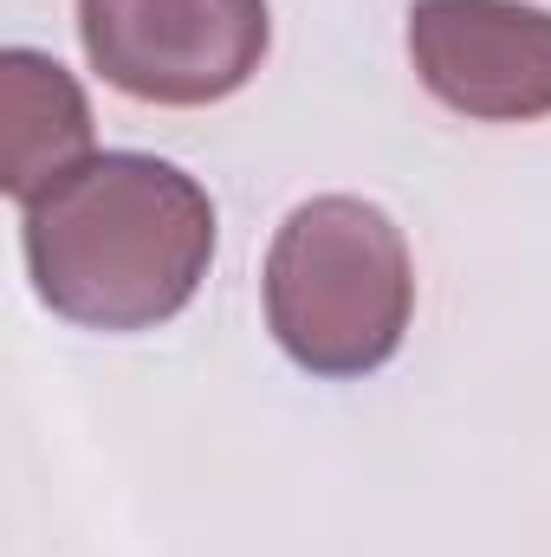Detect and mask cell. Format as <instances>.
I'll return each mask as SVG.
<instances>
[{"label":"cell","instance_id":"obj_5","mask_svg":"<svg viewBox=\"0 0 551 557\" xmlns=\"http://www.w3.org/2000/svg\"><path fill=\"white\" fill-rule=\"evenodd\" d=\"M0 137H7V162H0V188L26 208L46 188H59L78 162H91V104L85 85L33 46H7L0 52Z\"/></svg>","mask_w":551,"mask_h":557},{"label":"cell","instance_id":"obj_3","mask_svg":"<svg viewBox=\"0 0 551 557\" xmlns=\"http://www.w3.org/2000/svg\"><path fill=\"white\" fill-rule=\"evenodd\" d=\"M78 46L91 72L162 111H201L234 98L267 46V0H78Z\"/></svg>","mask_w":551,"mask_h":557},{"label":"cell","instance_id":"obj_4","mask_svg":"<svg viewBox=\"0 0 551 557\" xmlns=\"http://www.w3.org/2000/svg\"><path fill=\"white\" fill-rule=\"evenodd\" d=\"M409 65L467 124L551 117V13L526 0H415Z\"/></svg>","mask_w":551,"mask_h":557},{"label":"cell","instance_id":"obj_2","mask_svg":"<svg viewBox=\"0 0 551 557\" xmlns=\"http://www.w3.org/2000/svg\"><path fill=\"white\" fill-rule=\"evenodd\" d=\"M267 331L318 383L377 376L415 318L403 227L364 195H311L267 247Z\"/></svg>","mask_w":551,"mask_h":557},{"label":"cell","instance_id":"obj_1","mask_svg":"<svg viewBox=\"0 0 551 557\" xmlns=\"http://www.w3.org/2000/svg\"><path fill=\"white\" fill-rule=\"evenodd\" d=\"M20 253L39 305L78 331H156L215 267L208 188L143 149H98L20 208Z\"/></svg>","mask_w":551,"mask_h":557}]
</instances>
